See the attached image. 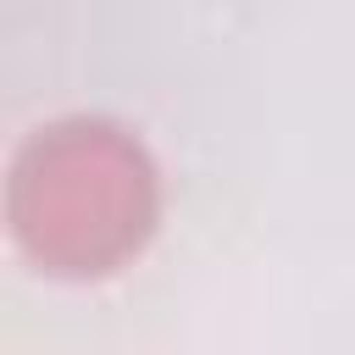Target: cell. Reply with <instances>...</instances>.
Masks as SVG:
<instances>
[{
  "mask_svg": "<svg viewBox=\"0 0 355 355\" xmlns=\"http://www.w3.org/2000/svg\"><path fill=\"white\" fill-rule=\"evenodd\" d=\"M161 189L144 144L105 116L39 128L6 183V216L22 255L50 277H105L155 233Z\"/></svg>",
  "mask_w": 355,
  "mask_h": 355,
  "instance_id": "obj_1",
  "label": "cell"
}]
</instances>
